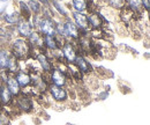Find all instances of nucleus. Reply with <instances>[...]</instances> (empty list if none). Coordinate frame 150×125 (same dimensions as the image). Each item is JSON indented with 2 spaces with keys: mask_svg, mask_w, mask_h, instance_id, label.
<instances>
[{
  "mask_svg": "<svg viewBox=\"0 0 150 125\" xmlns=\"http://www.w3.org/2000/svg\"><path fill=\"white\" fill-rule=\"evenodd\" d=\"M8 49L11 51V54L19 61H25L31 58L33 50H31V46H30L28 39H25V38H21V37L13 38L8 45Z\"/></svg>",
  "mask_w": 150,
  "mask_h": 125,
  "instance_id": "nucleus-1",
  "label": "nucleus"
},
{
  "mask_svg": "<svg viewBox=\"0 0 150 125\" xmlns=\"http://www.w3.org/2000/svg\"><path fill=\"white\" fill-rule=\"evenodd\" d=\"M33 96L28 93H25L24 90H22L18 96L14 97L13 101V106H15V108L25 114H29L34 110V101H33Z\"/></svg>",
  "mask_w": 150,
  "mask_h": 125,
  "instance_id": "nucleus-2",
  "label": "nucleus"
},
{
  "mask_svg": "<svg viewBox=\"0 0 150 125\" xmlns=\"http://www.w3.org/2000/svg\"><path fill=\"white\" fill-rule=\"evenodd\" d=\"M33 59H35L37 61V64L39 65V69H40V72L44 73V74H50V72L52 71V69L54 67V63L50 58L46 50L36 51V54L33 56Z\"/></svg>",
  "mask_w": 150,
  "mask_h": 125,
  "instance_id": "nucleus-3",
  "label": "nucleus"
},
{
  "mask_svg": "<svg viewBox=\"0 0 150 125\" xmlns=\"http://www.w3.org/2000/svg\"><path fill=\"white\" fill-rule=\"evenodd\" d=\"M56 27L57 21L53 18L42 16V19L38 22L37 27L35 28V30H37L42 36H56Z\"/></svg>",
  "mask_w": 150,
  "mask_h": 125,
  "instance_id": "nucleus-4",
  "label": "nucleus"
},
{
  "mask_svg": "<svg viewBox=\"0 0 150 125\" xmlns=\"http://www.w3.org/2000/svg\"><path fill=\"white\" fill-rule=\"evenodd\" d=\"M62 30H64V37L67 41H71L73 43L79 41V38H80V30L74 24V22L71 20V18L62 20Z\"/></svg>",
  "mask_w": 150,
  "mask_h": 125,
  "instance_id": "nucleus-5",
  "label": "nucleus"
},
{
  "mask_svg": "<svg viewBox=\"0 0 150 125\" xmlns=\"http://www.w3.org/2000/svg\"><path fill=\"white\" fill-rule=\"evenodd\" d=\"M87 20H88V26H89L90 30L104 29L105 23L108 22V20L104 18L98 11L87 13Z\"/></svg>",
  "mask_w": 150,
  "mask_h": 125,
  "instance_id": "nucleus-6",
  "label": "nucleus"
},
{
  "mask_svg": "<svg viewBox=\"0 0 150 125\" xmlns=\"http://www.w3.org/2000/svg\"><path fill=\"white\" fill-rule=\"evenodd\" d=\"M47 93H49L50 96L53 99V101H56L58 103H65V102H67L68 99H69L68 90L66 89V87H59V86L50 84V85H49Z\"/></svg>",
  "mask_w": 150,
  "mask_h": 125,
  "instance_id": "nucleus-7",
  "label": "nucleus"
},
{
  "mask_svg": "<svg viewBox=\"0 0 150 125\" xmlns=\"http://www.w3.org/2000/svg\"><path fill=\"white\" fill-rule=\"evenodd\" d=\"M60 51L62 54V57L66 61V64H74L75 59H76V56H77V51H76V48H75V44L71 41H66L61 48H60Z\"/></svg>",
  "mask_w": 150,
  "mask_h": 125,
  "instance_id": "nucleus-8",
  "label": "nucleus"
},
{
  "mask_svg": "<svg viewBox=\"0 0 150 125\" xmlns=\"http://www.w3.org/2000/svg\"><path fill=\"white\" fill-rule=\"evenodd\" d=\"M75 67L81 72L83 75H89L94 72V67H93V64L90 63V60L86 57V56H82V54H77L76 56V59L74 61Z\"/></svg>",
  "mask_w": 150,
  "mask_h": 125,
  "instance_id": "nucleus-9",
  "label": "nucleus"
},
{
  "mask_svg": "<svg viewBox=\"0 0 150 125\" xmlns=\"http://www.w3.org/2000/svg\"><path fill=\"white\" fill-rule=\"evenodd\" d=\"M49 81L52 85H56L59 87H66L68 84V79L65 75V73L62 71H60L57 66H54L52 69V71L49 74Z\"/></svg>",
  "mask_w": 150,
  "mask_h": 125,
  "instance_id": "nucleus-10",
  "label": "nucleus"
},
{
  "mask_svg": "<svg viewBox=\"0 0 150 125\" xmlns=\"http://www.w3.org/2000/svg\"><path fill=\"white\" fill-rule=\"evenodd\" d=\"M14 28H15V33L19 35V37L25 38V39L30 36V34L34 30V27L31 26L30 21L29 20H24V19H22Z\"/></svg>",
  "mask_w": 150,
  "mask_h": 125,
  "instance_id": "nucleus-11",
  "label": "nucleus"
},
{
  "mask_svg": "<svg viewBox=\"0 0 150 125\" xmlns=\"http://www.w3.org/2000/svg\"><path fill=\"white\" fill-rule=\"evenodd\" d=\"M27 39H28V42H29V44H30V46H31L33 52L44 50V45H43V36L40 35L37 30L34 29L33 33L30 34V36H29Z\"/></svg>",
  "mask_w": 150,
  "mask_h": 125,
  "instance_id": "nucleus-12",
  "label": "nucleus"
},
{
  "mask_svg": "<svg viewBox=\"0 0 150 125\" xmlns=\"http://www.w3.org/2000/svg\"><path fill=\"white\" fill-rule=\"evenodd\" d=\"M14 78L18 81L20 88L22 90H24L25 88L31 86V74L28 71H25V70L21 69L16 74H14Z\"/></svg>",
  "mask_w": 150,
  "mask_h": 125,
  "instance_id": "nucleus-13",
  "label": "nucleus"
},
{
  "mask_svg": "<svg viewBox=\"0 0 150 125\" xmlns=\"http://www.w3.org/2000/svg\"><path fill=\"white\" fill-rule=\"evenodd\" d=\"M140 18L139 14H135L134 12H132L129 8H127L126 6L124 8H121L119 11V19L124 24H132L134 21H137V19Z\"/></svg>",
  "mask_w": 150,
  "mask_h": 125,
  "instance_id": "nucleus-14",
  "label": "nucleus"
},
{
  "mask_svg": "<svg viewBox=\"0 0 150 125\" xmlns=\"http://www.w3.org/2000/svg\"><path fill=\"white\" fill-rule=\"evenodd\" d=\"M71 14H72L71 20L74 22V24L80 30L81 29H89L88 20H87V13H79V12L71 11Z\"/></svg>",
  "mask_w": 150,
  "mask_h": 125,
  "instance_id": "nucleus-15",
  "label": "nucleus"
},
{
  "mask_svg": "<svg viewBox=\"0 0 150 125\" xmlns=\"http://www.w3.org/2000/svg\"><path fill=\"white\" fill-rule=\"evenodd\" d=\"M1 19H2V22L6 23V26L15 27L20 21L22 20V16L20 15V13L18 11H14L12 13H5V14H2Z\"/></svg>",
  "mask_w": 150,
  "mask_h": 125,
  "instance_id": "nucleus-16",
  "label": "nucleus"
},
{
  "mask_svg": "<svg viewBox=\"0 0 150 125\" xmlns=\"http://www.w3.org/2000/svg\"><path fill=\"white\" fill-rule=\"evenodd\" d=\"M11 51L8 46H0V72L7 71V66L11 58Z\"/></svg>",
  "mask_w": 150,
  "mask_h": 125,
  "instance_id": "nucleus-17",
  "label": "nucleus"
},
{
  "mask_svg": "<svg viewBox=\"0 0 150 125\" xmlns=\"http://www.w3.org/2000/svg\"><path fill=\"white\" fill-rule=\"evenodd\" d=\"M43 45H44V50H46L49 52L60 50V46H59V43L57 41L56 36H43Z\"/></svg>",
  "mask_w": 150,
  "mask_h": 125,
  "instance_id": "nucleus-18",
  "label": "nucleus"
},
{
  "mask_svg": "<svg viewBox=\"0 0 150 125\" xmlns=\"http://www.w3.org/2000/svg\"><path fill=\"white\" fill-rule=\"evenodd\" d=\"M13 101H14V96L12 95V93L7 89L6 86L2 87L1 93H0V104L1 107H9L13 104Z\"/></svg>",
  "mask_w": 150,
  "mask_h": 125,
  "instance_id": "nucleus-19",
  "label": "nucleus"
},
{
  "mask_svg": "<svg viewBox=\"0 0 150 125\" xmlns=\"http://www.w3.org/2000/svg\"><path fill=\"white\" fill-rule=\"evenodd\" d=\"M4 86L7 87V89L12 93V95H13L14 97L18 96L20 93L22 91V89L20 88L19 84H18V81H16L15 78H14V75H9L8 79H7V81H6V84H5Z\"/></svg>",
  "mask_w": 150,
  "mask_h": 125,
  "instance_id": "nucleus-20",
  "label": "nucleus"
},
{
  "mask_svg": "<svg viewBox=\"0 0 150 125\" xmlns=\"http://www.w3.org/2000/svg\"><path fill=\"white\" fill-rule=\"evenodd\" d=\"M18 12L22 16V19H24V20L30 21V19L33 16V14H31L28 5H27V1H24V0H19L18 1Z\"/></svg>",
  "mask_w": 150,
  "mask_h": 125,
  "instance_id": "nucleus-21",
  "label": "nucleus"
},
{
  "mask_svg": "<svg viewBox=\"0 0 150 125\" xmlns=\"http://www.w3.org/2000/svg\"><path fill=\"white\" fill-rule=\"evenodd\" d=\"M50 5H51L52 9L54 11V13H57L58 15H60V18L62 19V20L69 18L67 11H66L65 7L61 5V2H59V1H57V0H50Z\"/></svg>",
  "mask_w": 150,
  "mask_h": 125,
  "instance_id": "nucleus-22",
  "label": "nucleus"
},
{
  "mask_svg": "<svg viewBox=\"0 0 150 125\" xmlns=\"http://www.w3.org/2000/svg\"><path fill=\"white\" fill-rule=\"evenodd\" d=\"M21 70V61H19L13 54L9 58V63H8V66H7V73L11 74V75H14L16 74L18 72Z\"/></svg>",
  "mask_w": 150,
  "mask_h": 125,
  "instance_id": "nucleus-23",
  "label": "nucleus"
},
{
  "mask_svg": "<svg viewBox=\"0 0 150 125\" xmlns=\"http://www.w3.org/2000/svg\"><path fill=\"white\" fill-rule=\"evenodd\" d=\"M72 11L79 13H87V0H71Z\"/></svg>",
  "mask_w": 150,
  "mask_h": 125,
  "instance_id": "nucleus-24",
  "label": "nucleus"
},
{
  "mask_svg": "<svg viewBox=\"0 0 150 125\" xmlns=\"http://www.w3.org/2000/svg\"><path fill=\"white\" fill-rule=\"evenodd\" d=\"M104 2V6L111 8L113 11H120L126 6V2L124 0H102Z\"/></svg>",
  "mask_w": 150,
  "mask_h": 125,
  "instance_id": "nucleus-25",
  "label": "nucleus"
},
{
  "mask_svg": "<svg viewBox=\"0 0 150 125\" xmlns=\"http://www.w3.org/2000/svg\"><path fill=\"white\" fill-rule=\"evenodd\" d=\"M27 5L31 12L33 15H38V14H42V11H43V5L38 1V0H28L27 1Z\"/></svg>",
  "mask_w": 150,
  "mask_h": 125,
  "instance_id": "nucleus-26",
  "label": "nucleus"
},
{
  "mask_svg": "<svg viewBox=\"0 0 150 125\" xmlns=\"http://www.w3.org/2000/svg\"><path fill=\"white\" fill-rule=\"evenodd\" d=\"M126 7L129 8L135 14H139V15L144 13L142 11V7H141V0H127L126 1Z\"/></svg>",
  "mask_w": 150,
  "mask_h": 125,
  "instance_id": "nucleus-27",
  "label": "nucleus"
},
{
  "mask_svg": "<svg viewBox=\"0 0 150 125\" xmlns=\"http://www.w3.org/2000/svg\"><path fill=\"white\" fill-rule=\"evenodd\" d=\"M141 7H142V11L148 13L149 11V0H141Z\"/></svg>",
  "mask_w": 150,
  "mask_h": 125,
  "instance_id": "nucleus-28",
  "label": "nucleus"
},
{
  "mask_svg": "<svg viewBox=\"0 0 150 125\" xmlns=\"http://www.w3.org/2000/svg\"><path fill=\"white\" fill-rule=\"evenodd\" d=\"M2 87H4V85L1 84V81H0V93H1V89H2Z\"/></svg>",
  "mask_w": 150,
  "mask_h": 125,
  "instance_id": "nucleus-29",
  "label": "nucleus"
},
{
  "mask_svg": "<svg viewBox=\"0 0 150 125\" xmlns=\"http://www.w3.org/2000/svg\"><path fill=\"white\" fill-rule=\"evenodd\" d=\"M57 1H59V2H64V1H68V0H57Z\"/></svg>",
  "mask_w": 150,
  "mask_h": 125,
  "instance_id": "nucleus-30",
  "label": "nucleus"
},
{
  "mask_svg": "<svg viewBox=\"0 0 150 125\" xmlns=\"http://www.w3.org/2000/svg\"><path fill=\"white\" fill-rule=\"evenodd\" d=\"M0 1H1V2H6L7 0H0Z\"/></svg>",
  "mask_w": 150,
  "mask_h": 125,
  "instance_id": "nucleus-31",
  "label": "nucleus"
},
{
  "mask_svg": "<svg viewBox=\"0 0 150 125\" xmlns=\"http://www.w3.org/2000/svg\"><path fill=\"white\" fill-rule=\"evenodd\" d=\"M1 110H2V107H1V104H0V111H1Z\"/></svg>",
  "mask_w": 150,
  "mask_h": 125,
  "instance_id": "nucleus-32",
  "label": "nucleus"
},
{
  "mask_svg": "<svg viewBox=\"0 0 150 125\" xmlns=\"http://www.w3.org/2000/svg\"><path fill=\"white\" fill-rule=\"evenodd\" d=\"M124 1H125V2H126V1H127V0H124Z\"/></svg>",
  "mask_w": 150,
  "mask_h": 125,
  "instance_id": "nucleus-33",
  "label": "nucleus"
}]
</instances>
